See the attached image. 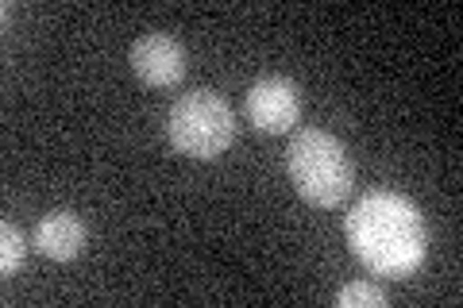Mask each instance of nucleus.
I'll return each mask as SVG.
<instances>
[{
	"label": "nucleus",
	"mask_w": 463,
	"mask_h": 308,
	"mask_svg": "<svg viewBox=\"0 0 463 308\" xmlns=\"http://www.w3.org/2000/svg\"><path fill=\"white\" fill-rule=\"evenodd\" d=\"M347 243L367 270L383 277H405L425 262L429 231L410 197L367 193L347 216Z\"/></svg>",
	"instance_id": "1"
},
{
	"label": "nucleus",
	"mask_w": 463,
	"mask_h": 308,
	"mask_svg": "<svg viewBox=\"0 0 463 308\" xmlns=\"http://www.w3.org/2000/svg\"><path fill=\"white\" fill-rule=\"evenodd\" d=\"M286 173L294 182L298 197L317 204V209H340L355 189V170L344 143L321 127H301L289 139Z\"/></svg>",
	"instance_id": "2"
},
{
	"label": "nucleus",
	"mask_w": 463,
	"mask_h": 308,
	"mask_svg": "<svg viewBox=\"0 0 463 308\" xmlns=\"http://www.w3.org/2000/svg\"><path fill=\"white\" fill-rule=\"evenodd\" d=\"M166 139L178 154L185 158H209L224 154L232 139H236V116H232V105L213 93V89H194L182 93L174 105L166 108Z\"/></svg>",
	"instance_id": "3"
},
{
	"label": "nucleus",
	"mask_w": 463,
	"mask_h": 308,
	"mask_svg": "<svg viewBox=\"0 0 463 308\" xmlns=\"http://www.w3.org/2000/svg\"><path fill=\"white\" fill-rule=\"evenodd\" d=\"M243 112L248 120L267 131V135H282L301 120V89L289 78H259L248 97H243Z\"/></svg>",
	"instance_id": "4"
},
{
	"label": "nucleus",
	"mask_w": 463,
	"mask_h": 308,
	"mask_svg": "<svg viewBox=\"0 0 463 308\" xmlns=\"http://www.w3.org/2000/svg\"><path fill=\"white\" fill-rule=\"evenodd\" d=\"M132 70H136L139 81L155 85V89L178 85L185 78V47L174 35H163V32L139 35L132 42Z\"/></svg>",
	"instance_id": "5"
},
{
	"label": "nucleus",
	"mask_w": 463,
	"mask_h": 308,
	"mask_svg": "<svg viewBox=\"0 0 463 308\" xmlns=\"http://www.w3.org/2000/svg\"><path fill=\"white\" fill-rule=\"evenodd\" d=\"M35 247L54 262H70L85 251V224L78 212L54 209L35 224Z\"/></svg>",
	"instance_id": "6"
},
{
	"label": "nucleus",
	"mask_w": 463,
	"mask_h": 308,
	"mask_svg": "<svg viewBox=\"0 0 463 308\" xmlns=\"http://www.w3.org/2000/svg\"><path fill=\"white\" fill-rule=\"evenodd\" d=\"M27 258V243H24V231L12 224V219H5L0 224V270L5 274H16L24 266Z\"/></svg>",
	"instance_id": "7"
},
{
	"label": "nucleus",
	"mask_w": 463,
	"mask_h": 308,
	"mask_svg": "<svg viewBox=\"0 0 463 308\" xmlns=\"http://www.w3.org/2000/svg\"><path fill=\"white\" fill-rule=\"evenodd\" d=\"M386 304V293L371 282H352L336 293V308H383Z\"/></svg>",
	"instance_id": "8"
}]
</instances>
